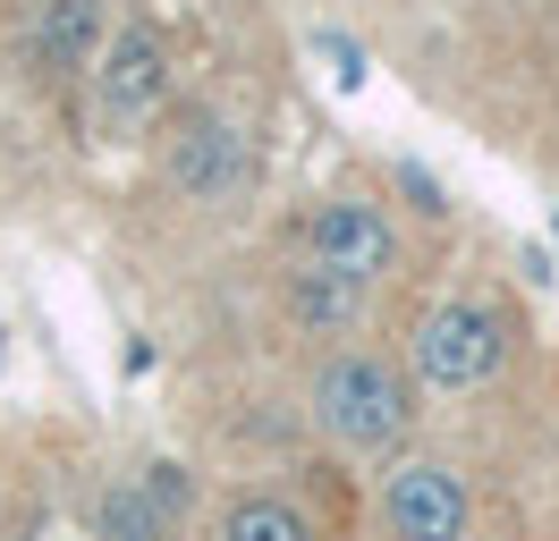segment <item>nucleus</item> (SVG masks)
Segmentation results:
<instances>
[{
  "mask_svg": "<svg viewBox=\"0 0 559 541\" xmlns=\"http://www.w3.org/2000/svg\"><path fill=\"white\" fill-rule=\"evenodd\" d=\"M170 178L187 187L195 203H238L254 161H246V135L221 128V119H187V135L170 144Z\"/></svg>",
  "mask_w": 559,
  "mask_h": 541,
  "instance_id": "obj_3",
  "label": "nucleus"
},
{
  "mask_svg": "<svg viewBox=\"0 0 559 541\" xmlns=\"http://www.w3.org/2000/svg\"><path fill=\"white\" fill-rule=\"evenodd\" d=\"M103 34V0H43V60L51 68H85Z\"/></svg>",
  "mask_w": 559,
  "mask_h": 541,
  "instance_id": "obj_8",
  "label": "nucleus"
},
{
  "mask_svg": "<svg viewBox=\"0 0 559 541\" xmlns=\"http://www.w3.org/2000/svg\"><path fill=\"white\" fill-rule=\"evenodd\" d=\"M306 254H314L322 270L373 279V270H390V220L373 203H322L314 229H306Z\"/></svg>",
  "mask_w": 559,
  "mask_h": 541,
  "instance_id": "obj_5",
  "label": "nucleus"
},
{
  "mask_svg": "<svg viewBox=\"0 0 559 541\" xmlns=\"http://www.w3.org/2000/svg\"><path fill=\"white\" fill-rule=\"evenodd\" d=\"M288 313H297L306 330H356V313H365V279L306 263L297 279H288Z\"/></svg>",
  "mask_w": 559,
  "mask_h": 541,
  "instance_id": "obj_7",
  "label": "nucleus"
},
{
  "mask_svg": "<svg viewBox=\"0 0 559 541\" xmlns=\"http://www.w3.org/2000/svg\"><path fill=\"white\" fill-rule=\"evenodd\" d=\"M314 414L340 448L373 457V448H399V440H407L416 398H407V381H399L382 356H340V364H322V381H314Z\"/></svg>",
  "mask_w": 559,
  "mask_h": 541,
  "instance_id": "obj_1",
  "label": "nucleus"
},
{
  "mask_svg": "<svg viewBox=\"0 0 559 541\" xmlns=\"http://www.w3.org/2000/svg\"><path fill=\"white\" fill-rule=\"evenodd\" d=\"M491 364H500V322H491L484 304H441V313H424L416 372L432 389H475Z\"/></svg>",
  "mask_w": 559,
  "mask_h": 541,
  "instance_id": "obj_2",
  "label": "nucleus"
},
{
  "mask_svg": "<svg viewBox=\"0 0 559 541\" xmlns=\"http://www.w3.org/2000/svg\"><path fill=\"white\" fill-rule=\"evenodd\" d=\"M94 533H103V541H162V533H170V516L153 507L144 482H128V491H103V500H94Z\"/></svg>",
  "mask_w": 559,
  "mask_h": 541,
  "instance_id": "obj_9",
  "label": "nucleus"
},
{
  "mask_svg": "<svg viewBox=\"0 0 559 541\" xmlns=\"http://www.w3.org/2000/svg\"><path fill=\"white\" fill-rule=\"evenodd\" d=\"M221 541H314V533H306V516L288 500H238L229 525H221Z\"/></svg>",
  "mask_w": 559,
  "mask_h": 541,
  "instance_id": "obj_10",
  "label": "nucleus"
},
{
  "mask_svg": "<svg viewBox=\"0 0 559 541\" xmlns=\"http://www.w3.org/2000/svg\"><path fill=\"white\" fill-rule=\"evenodd\" d=\"M153 94H162V43L136 26V34H119V43H110L103 110H110V119H144V110H153Z\"/></svg>",
  "mask_w": 559,
  "mask_h": 541,
  "instance_id": "obj_6",
  "label": "nucleus"
},
{
  "mask_svg": "<svg viewBox=\"0 0 559 541\" xmlns=\"http://www.w3.org/2000/svg\"><path fill=\"white\" fill-rule=\"evenodd\" d=\"M382 516H390L399 541H466V491H457V473H441V466L390 473Z\"/></svg>",
  "mask_w": 559,
  "mask_h": 541,
  "instance_id": "obj_4",
  "label": "nucleus"
}]
</instances>
